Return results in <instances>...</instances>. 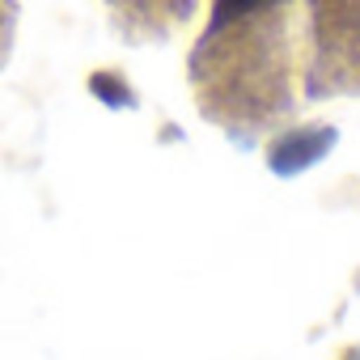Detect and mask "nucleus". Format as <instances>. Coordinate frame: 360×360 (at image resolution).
<instances>
[{
	"label": "nucleus",
	"mask_w": 360,
	"mask_h": 360,
	"mask_svg": "<svg viewBox=\"0 0 360 360\" xmlns=\"http://www.w3.org/2000/svg\"><path fill=\"white\" fill-rule=\"evenodd\" d=\"M200 0H115L131 34L165 39ZM360 60V0H204L191 51L200 102L229 127L284 119L301 94H326Z\"/></svg>",
	"instance_id": "nucleus-1"
},
{
	"label": "nucleus",
	"mask_w": 360,
	"mask_h": 360,
	"mask_svg": "<svg viewBox=\"0 0 360 360\" xmlns=\"http://www.w3.org/2000/svg\"><path fill=\"white\" fill-rule=\"evenodd\" d=\"M13 18H18V0H0V30L13 26Z\"/></svg>",
	"instance_id": "nucleus-2"
}]
</instances>
